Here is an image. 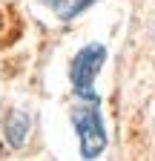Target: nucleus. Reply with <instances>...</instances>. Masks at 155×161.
Segmentation results:
<instances>
[{"mask_svg": "<svg viewBox=\"0 0 155 161\" xmlns=\"http://www.w3.org/2000/svg\"><path fill=\"white\" fill-rule=\"evenodd\" d=\"M104 60H106V49L101 43H89L72 58L69 80H72L75 95H81L83 101H98V95H95V78H98Z\"/></svg>", "mask_w": 155, "mask_h": 161, "instance_id": "2", "label": "nucleus"}, {"mask_svg": "<svg viewBox=\"0 0 155 161\" xmlns=\"http://www.w3.org/2000/svg\"><path fill=\"white\" fill-rule=\"evenodd\" d=\"M98 101H86V104L72 109V124L78 132V141H81V155L83 158H98L106 150V127L101 109L95 107Z\"/></svg>", "mask_w": 155, "mask_h": 161, "instance_id": "1", "label": "nucleus"}, {"mask_svg": "<svg viewBox=\"0 0 155 161\" xmlns=\"http://www.w3.org/2000/svg\"><path fill=\"white\" fill-rule=\"evenodd\" d=\"M29 127H32V121L23 109H12L3 121V132H6V141H9V147H23L26 144V135H29Z\"/></svg>", "mask_w": 155, "mask_h": 161, "instance_id": "3", "label": "nucleus"}, {"mask_svg": "<svg viewBox=\"0 0 155 161\" xmlns=\"http://www.w3.org/2000/svg\"><path fill=\"white\" fill-rule=\"evenodd\" d=\"M40 3L61 20H75L83 9H89L95 0H40Z\"/></svg>", "mask_w": 155, "mask_h": 161, "instance_id": "4", "label": "nucleus"}]
</instances>
